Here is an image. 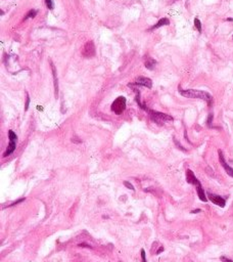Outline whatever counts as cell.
<instances>
[{
	"mask_svg": "<svg viewBox=\"0 0 233 262\" xmlns=\"http://www.w3.org/2000/svg\"><path fill=\"white\" fill-rule=\"evenodd\" d=\"M179 92L182 96L188 97V99H204V101H208L209 105H211L212 103V95L210 93L206 92V91H200V90H194V89H187V90H182L181 88H179Z\"/></svg>",
	"mask_w": 233,
	"mask_h": 262,
	"instance_id": "1",
	"label": "cell"
},
{
	"mask_svg": "<svg viewBox=\"0 0 233 262\" xmlns=\"http://www.w3.org/2000/svg\"><path fill=\"white\" fill-rule=\"evenodd\" d=\"M148 113H149L150 117H151L152 121H154L156 124L158 125H164L165 122L168 121H173V118L171 116L167 115V114L164 113H160V112H156L152 111V110H148Z\"/></svg>",
	"mask_w": 233,
	"mask_h": 262,
	"instance_id": "2",
	"label": "cell"
},
{
	"mask_svg": "<svg viewBox=\"0 0 233 262\" xmlns=\"http://www.w3.org/2000/svg\"><path fill=\"white\" fill-rule=\"evenodd\" d=\"M8 137H9V145L7 147L5 153L3 154V157H7V156L11 155L15 152V147H17V136L13 130L8 131Z\"/></svg>",
	"mask_w": 233,
	"mask_h": 262,
	"instance_id": "3",
	"label": "cell"
},
{
	"mask_svg": "<svg viewBox=\"0 0 233 262\" xmlns=\"http://www.w3.org/2000/svg\"><path fill=\"white\" fill-rule=\"evenodd\" d=\"M126 109V99L124 96H120L114 99V101L112 105V111H114V114L120 115Z\"/></svg>",
	"mask_w": 233,
	"mask_h": 262,
	"instance_id": "4",
	"label": "cell"
},
{
	"mask_svg": "<svg viewBox=\"0 0 233 262\" xmlns=\"http://www.w3.org/2000/svg\"><path fill=\"white\" fill-rule=\"evenodd\" d=\"M82 53H83V57H88V59L94 57V54H95V46H94L93 42L92 41L86 42L85 45H84V48H83Z\"/></svg>",
	"mask_w": 233,
	"mask_h": 262,
	"instance_id": "5",
	"label": "cell"
},
{
	"mask_svg": "<svg viewBox=\"0 0 233 262\" xmlns=\"http://www.w3.org/2000/svg\"><path fill=\"white\" fill-rule=\"evenodd\" d=\"M208 197H209V200H211L212 203H214L215 205L220 206L221 208L225 207V205H226V201H225V199H223V198L220 197V196L208 193Z\"/></svg>",
	"mask_w": 233,
	"mask_h": 262,
	"instance_id": "6",
	"label": "cell"
},
{
	"mask_svg": "<svg viewBox=\"0 0 233 262\" xmlns=\"http://www.w3.org/2000/svg\"><path fill=\"white\" fill-rule=\"evenodd\" d=\"M218 153H219V160H220L221 165L223 166V168L225 169V171L227 172V174H228L229 176L233 177V168H231L230 166L226 163V161H225V159H224V155H223V153H222L221 150H219Z\"/></svg>",
	"mask_w": 233,
	"mask_h": 262,
	"instance_id": "7",
	"label": "cell"
},
{
	"mask_svg": "<svg viewBox=\"0 0 233 262\" xmlns=\"http://www.w3.org/2000/svg\"><path fill=\"white\" fill-rule=\"evenodd\" d=\"M135 84H137V85H141V86H145V87H147V88H151L152 81L149 79V78L142 77V76H140V77L136 78Z\"/></svg>",
	"mask_w": 233,
	"mask_h": 262,
	"instance_id": "8",
	"label": "cell"
},
{
	"mask_svg": "<svg viewBox=\"0 0 233 262\" xmlns=\"http://www.w3.org/2000/svg\"><path fill=\"white\" fill-rule=\"evenodd\" d=\"M195 187H196V193H197V196H198V198H200V201H202V202H206V201H208V198H206V194H204V189H202V183H200V181H198V182L196 183Z\"/></svg>",
	"mask_w": 233,
	"mask_h": 262,
	"instance_id": "9",
	"label": "cell"
},
{
	"mask_svg": "<svg viewBox=\"0 0 233 262\" xmlns=\"http://www.w3.org/2000/svg\"><path fill=\"white\" fill-rule=\"evenodd\" d=\"M50 66L52 68V73H53V80H54V93H55V99L58 97V80H57V76H56V69L53 66V63L50 61Z\"/></svg>",
	"mask_w": 233,
	"mask_h": 262,
	"instance_id": "10",
	"label": "cell"
},
{
	"mask_svg": "<svg viewBox=\"0 0 233 262\" xmlns=\"http://www.w3.org/2000/svg\"><path fill=\"white\" fill-rule=\"evenodd\" d=\"M186 180H187L188 183H191V184H194V185H195L196 183L200 181L197 178H196L195 175H194V173L190 169L186 170Z\"/></svg>",
	"mask_w": 233,
	"mask_h": 262,
	"instance_id": "11",
	"label": "cell"
},
{
	"mask_svg": "<svg viewBox=\"0 0 233 262\" xmlns=\"http://www.w3.org/2000/svg\"><path fill=\"white\" fill-rule=\"evenodd\" d=\"M169 24H170V21H169L167 17H164V19H160V21H158L154 26H152L149 30L150 31H152V30H156V29H158V28L163 27V26H167V25H169Z\"/></svg>",
	"mask_w": 233,
	"mask_h": 262,
	"instance_id": "12",
	"label": "cell"
},
{
	"mask_svg": "<svg viewBox=\"0 0 233 262\" xmlns=\"http://www.w3.org/2000/svg\"><path fill=\"white\" fill-rule=\"evenodd\" d=\"M144 65H145V67L147 68L148 70H152L154 68V66L156 65V61H154V59H150V57H147L146 61H144Z\"/></svg>",
	"mask_w": 233,
	"mask_h": 262,
	"instance_id": "13",
	"label": "cell"
},
{
	"mask_svg": "<svg viewBox=\"0 0 233 262\" xmlns=\"http://www.w3.org/2000/svg\"><path fill=\"white\" fill-rule=\"evenodd\" d=\"M36 15H37V11H36V10H34V9H32V10L28 11V15H26V17H25V19H24V20H27V19H29V17H31V19H33V17H36Z\"/></svg>",
	"mask_w": 233,
	"mask_h": 262,
	"instance_id": "14",
	"label": "cell"
},
{
	"mask_svg": "<svg viewBox=\"0 0 233 262\" xmlns=\"http://www.w3.org/2000/svg\"><path fill=\"white\" fill-rule=\"evenodd\" d=\"M194 26L197 29V31L200 33L202 32V23H200V21L198 19H194Z\"/></svg>",
	"mask_w": 233,
	"mask_h": 262,
	"instance_id": "15",
	"label": "cell"
},
{
	"mask_svg": "<svg viewBox=\"0 0 233 262\" xmlns=\"http://www.w3.org/2000/svg\"><path fill=\"white\" fill-rule=\"evenodd\" d=\"M46 3V6H47V8L49 9H53L54 8V5H53V2H52V0H44Z\"/></svg>",
	"mask_w": 233,
	"mask_h": 262,
	"instance_id": "16",
	"label": "cell"
},
{
	"mask_svg": "<svg viewBox=\"0 0 233 262\" xmlns=\"http://www.w3.org/2000/svg\"><path fill=\"white\" fill-rule=\"evenodd\" d=\"M124 185H125L127 189H131V191H135V189H134V187L131 184V183L129 182V181H124Z\"/></svg>",
	"mask_w": 233,
	"mask_h": 262,
	"instance_id": "17",
	"label": "cell"
},
{
	"mask_svg": "<svg viewBox=\"0 0 233 262\" xmlns=\"http://www.w3.org/2000/svg\"><path fill=\"white\" fill-rule=\"evenodd\" d=\"M212 121H213V114L211 113L210 115H209L208 121H206V124H208V126H210V127H212Z\"/></svg>",
	"mask_w": 233,
	"mask_h": 262,
	"instance_id": "18",
	"label": "cell"
},
{
	"mask_svg": "<svg viewBox=\"0 0 233 262\" xmlns=\"http://www.w3.org/2000/svg\"><path fill=\"white\" fill-rule=\"evenodd\" d=\"M26 200V198H22V199H19L17 200V201H15V203H13V204H10V205L8 206V207H13V206H15L17 205V204H20V203H22V202H24Z\"/></svg>",
	"mask_w": 233,
	"mask_h": 262,
	"instance_id": "19",
	"label": "cell"
},
{
	"mask_svg": "<svg viewBox=\"0 0 233 262\" xmlns=\"http://www.w3.org/2000/svg\"><path fill=\"white\" fill-rule=\"evenodd\" d=\"M141 258H142V262H147V260H146L145 251H144V249H141Z\"/></svg>",
	"mask_w": 233,
	"mask_h": 262,
	"instance_id": "20",
	"label": "cell"
},
{
	"mask_svg": "<svg viewBox=\"0 0 233 262\" xmlns=\"http://www.w3.org/2000/svg\"><path fill=\"white\" fill-rule=\"evenodd\" d=\"M29 105H30V96L29 94H27V101H26V107H25L26 111H28V109H29Z\"/></svg>",
	"mask_w": 233,
	"mask_h": 262,
	"instance_id": "21",
	"label": "cell"
},
{
	"mask_svg": "<svg viewBox=\"0 0 233 262\" xmlns=\"http://www.w3.org/2000/svg\"><path fill=\"white\" fill-rule=\"evenodd\" d=\"M221 259V261L222 262H233L232 260H230V259H228V258H226V257H224V256H222V257L220 258Z\"/></svg>",
	"mask_w": 233,
	"mask_h": 262,
	"instance_id": "22",
	"label": "cell"
},
{
	"mask_svg": "<svg viewBox=\"0 0 233 262\" xmlns=\"http://www.w3.org/2000/svg\"><path fill=\"white\" fill-rule=\"evenodd\" d=\"M174 141H175V143H176V145H177V147H179V149H180V150H182V151L186 152V150H185V149H184V147H181V145H180V143H178V141H177V140H176V139H174Z\"/></svg>",
	"mask_w": 233,
	"mask_h": 262,
	"instance_id": "23",
	"label": "cell"
},
{
	"mask_svg": "<svg viewBox=\"0 0 233 262\" xmlns=\"http://www.w3.org/2000/svg\"><path fill=\"white\" fill-rule=\"evenodd\" d=\"M200 212H202V210H200V209H195V210H192V211L190 212V213H192V214H196V213H200Z\"/></svg>",
	"mask_w": 233,
	"mask_h": 262,
	"instance_id": "24",
	"label": "cell"
},
{
	"mask_svg": "<svg viewBox=\"0 0 233 262\" xmlns=\"http://www.w3.org/2000/svg\"><path fill=\"white\" fill-rule=\"evenodd\" d=\"M79 247H86V248H90V249H91V246H89V245H87V244H79Z\"/></svg>",
	"mask_w": 233,
	"mask_h": 262,
	"instance_id": "25",
	"label": "cell"
},
{
	"mask_svg": "<svg viewBox=\"0 0 233 262\" xmlns=\"http://www.w3.org/2000/svg\"><path fill=\"white\" fill-rule=\"evenodd\" d=\"M163 251H164V247H160V249H158V251H156V255H158V254H160Z\"/></svg>",
	"mask_w": 233,
	"mask_h": 262,
	"instance_id": "26",
	"label": "cell"
},
{
	"mask_svg": "<svg viewBox=\"0 0 233 262\" xmlns=\"http://www.w3.org/2000/svg\"><path fill=\"white\" fill-rule=\"evenodd\" d=\"M227 21H228V22H233V19H230V17H229V19H227Z\"/></svg>",
	"mask_w": 233,
	"mask_h": 262,
	"instance_id": "27",
	"label": "cell"
}]
</instances>
